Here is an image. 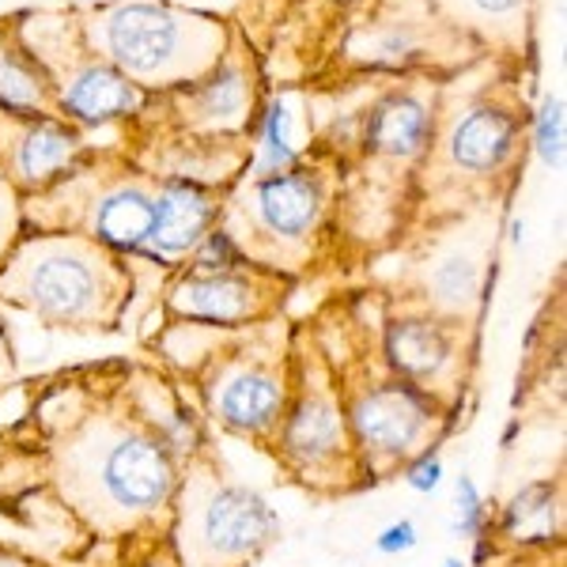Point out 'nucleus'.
<instances>
[{"label": "nucleus", "instance_id": "9b49d317", "mask_svg": "<svg viewBox=\"0 0 567 567\" xmlns=\"http://www.w3.org/2000/svg\"><path fill=\"white\" fill-rule=\"evenodd\" d=\"M518 136H523V125H518L515 110L496 103L465 110L443 141L446 175L451 182H462L465 189H492V182L507 175V167L515 163ZM451 182H443V186H451Z\"/></svg>", "mask_w": 567, "mask_h": 567}, {"label": "nucleus", "instance_id": "aec40b11", "mask_svg": "<svg viewBox=\"0 0 567 567\" xmlns=\"http://www.w3.org/2000/svg\"><path fill=\"white\" fill-rule=\"evenodd\" d=\"M492 529V507L484 499V492L477 488V481L470 473H458L454 481V534L465 537V542H481Z\"/></svg>", "mask_w": 567, "mask_h": 567}, {"label": "nucleus", "instance_id": "ddd939ff", "mask_svg": "<svg viewBox=\"0 0 567 567\" xmlns=\"http://www.w3.org/2000/svg\"><path fill=\"white\" fill-rule=\"evenodd\" d=\"M435 141V114L416 91H390L368 110L363 122V152L374 163L413 167Z\"/></svg>", "mask_w": 567, "mask_h": 567}, {"label": "nucleus", "instance_id": "4be33fe9", "mask_svg": "<svg viewBox=\"0 0 567 567\" xmlns=\"http://www.w3.org/2000/svg\"><path fill=\"white\" fill-rule=\"evenodd\" d=\"M243 265H250L243 258L239 243L231 239V235L224 231V227H213V231L200 239L194 250H189V272H227V269H243Z\"/></svg>", "mask_w": 567, "mask_h": 567}, {"label": "nucleus", "instance_id": "f257e3e1", "mask_svg": "<svg viewBox=\"0 0 567 567\" xmlns=\"http://www.w3.org/2000/svg\"><path fill=\"white\" fill-rule=\"evenodd\" d=\"M208 446L213 427L159 360L53 371L0 427V518L69 567H178L182 473Z\"/></svg>", "mask_w": 567, "mask_h": 567}, {"label": "nucleus", "instance_id": "2eb2a0df", "mask_svg": "<svg viewBox=\"0 0 567 567\" xmlns=\"http://www.w3.org/2000/svg\"><path fill=\"white\" fill-rule=\"evenodd\" d=\"M405 296H413L416 303L451 318V322L477 326V310L484 299V258L470 246H454L427 265L420 288L405 291Z\"/></svg>", "mask_w": 567, "mask_h": 567}, {"label": "nucleus", "instance_id": "bb28decb", "mask_svg": "<svg viewBox=\"0 0 567 567\" xmlns=\"http://www.w3.org/2000/svg\"><path fill=\"white\" fill-rule=\"evenodd\" d=\"M16 379V352H12V337H8V326L0 318V393L12 386Z\"/></svg>", "mask_w": 567, "mask_h": 567}, {"label": "nucleus", "instance_id": "412c9836", "mask_svg": "<svg viewBox=\"0 0 567 567\" xmlns=\"http://www.w3.org/2000/svg\"><path fill=\"white\" fill-rule=\"evenodd\" d=\"M534 148L545 167H564V99L548 91L534 114Z\"/></svg>", "mask_w": 567, "mask_h": 567}, {"label": "nucleus", "instance_id": "0eeeda50", "mask_svg": "<svg viewBox=\"0 0 567 567\" xmlns=\"http://www.w3.org/2000/svg\"><path fill=\"white\" fill-rule=\"evenodd\" d=\"M329 216V175L296 163L277 175H250L239 200L224 205L219 227L239 243L243 258L291 280L315 261Z\"/></svg>", "mask_w": 567, "mask_h": 567}, {"label": "nucleus", "instance_id": "c756f323", "mask_svg": "<svg viewBox=\"0 0 567 567\" xmlns=\"http://www.w3.org/2000/svg\"><path fill=\"white\" fill-rule=\"evenodd\" d=\"M511 243H523V224L518 219H511Z\"/></svg>", "mask_w": 567, "mask_h": 567}, {"label": "nucleus", "instance_id": "f03ea898", "mask_svg": "<svg viewBox=\"0 0 567 567\" xmlns=\"http://www.w3.org/2000/svg\"><path fill=\"white\" fill-rule=\"evenodd\" d=\"M291 329L284 318L243 329L163 322L152 349L213 432L269 451L291 398Z\"/></svg>", "mask_w": 567, "mask_h": 567}, {"label": "nucleus", "instance_id": "9d476101", "mask_svg": "<svg viewBox=\"0 0 567 567\" xmlns=\"http://www.w3.org/2000/svg\"><path fill=\"white\" fill-rule=\"evenodd\" d=\"M291 280L261 265H243L227 272H189L178 269L163 291V322L205 326V329H243L272 322L284 315Z\"/></svg>", "mask_w": 567, "mask_h": 567}, {"label": "nucleus", "instance_id": "6e6552de", "mask_svg": "<svg viewBox=\"0 0 567 567\" xmlns=\"http://www.w3.org/2000/svg\"><path fill=\"white\" fill-rule=\"evenodd\" d=\"M374 341H379L382 363L401 382L462 416L465 393L473 386V368H477V326L451 322L416 303L413 296H393L379 303Z\"/></svg>", "mask_w": 567, "mask_h": 567}, {"label": "nucleus", "instance_id": "7c9ffc66", "mask_svg": "<svg viewBox=\"0 0 567 567\" xmlns=\"http://www.w3.org/2000/svg\"><path fill=\"white\" fill-rule=\"evenodd\" d=\"M443 567H470V560H462V556H446Z\"/></svg>", "mask_w": 567, "mask_h": 567}, {"label": "nucleus", "instance_id": "39448f33", "mask_svg": "<svg viewBox=\"0 0 567 567\" xmlns=\"http://www.w3.org/2000/svg\"><path fill=\"white\" fill-rule=\"evenodd\" d=\"M269 454L284 477L315 499H341L371 488L337 379L310 326L291 329V398Z\"/></svg>", "mask_w": 567, "mask_h": 567}, {"label": "nucleus", "instance_id": "20e7f679", "mask_svg": "<svg viewBox=\"0 0 567 567\" xmlns=\"http://www.w3.org/2000/svg\"><path fill=\"white\" fill-rule=\"evenodd\" d=\"M0 299L53 329L117 333L133 299L130 258L65 231H23L0 261Z\"/></svg>", "mask_w": 567, "mask_h": 567}, {"label": "nucleus", "instance_id": "f8f14e48", "mask_svg": "<svg viewBox=\"0 0 567 567\" xmlns=\"http://www.w3.org/2000/svg\"><path fill=\"white\" fill-rule=\"evenodd\" d=\"M219 213H224V189L219 186L189 178H159L152 243L141 258L175 269L171 261L189 258V250L219 224Z\"/></svg>", "mask_w": 567, "mask_h": 567}, {"label": "nucleus", "instance_id": "f3484780", "mask_svg": "<svg viewBox=\"0 0 567 567\" xmlns=\"http://www.w3.org/2000/svg\"><path fill=\"white\" fill-rule=\"evenodd\" d=\"M0 106L20 117H53L58 95L45 84L42 65L27 50L0 42Z\"/></svg>", "mask_w": 567, "mask_h": 567}, {"label": "nucleus", "instance_id": "7ed1b4c3", "mask_svg": "<svg viewBox=\"0 0 567 567\" xmlns=\"http://www.w3.org/2000/svg\"><path fill=\"white\" fill-rule=\"evenodd\" d=\"M307 326L322 344L329 371L337 379L355 454H360L371 488L393 481L413 458L439 451L451 439L458 416L439 405L435 398L401 382L382 363L374 322H368L360 299L349 307H326Z\"/></svg>", "mask_w": 567, "mask_h": 567}, {"label": "nucleus", "instance_id": "a211bd4d", "mask_svg": "<svg viewBox=\"0 0 567 567\" xmlns=\"http://www.w3.org/2000/svg\"><path fill=\"white\" fill-rule=\"evenodd\" d=\"M197 122H208V125H227V122H239L250 106V95H246V84L235 69H219L216 80L197 87Z\"/></svg>", "mask_w": 567, "mask_h": 567}, {"label": "nucleus", "instance_id": "c85d7f7f", "mask_svg": "<svg viewBox=\"0 0 567 567\" xmlns=\"http://www.w3.org/2000/svg\"><path fill=\"white\" fill-rule=\"evenodd\" d=\"M526 0H473V8H477L481 16H511L518 12Z\"/></svg>", "mask_w": 567, "mask_h": 567}, {"label": "nucleus", "instance_id": "423d86ee", "mask_svg": "<svg viewBox=\"0 0 567 567\" xmlns=\"http://www.w3.org/2000/svg\"><path fill=\"white\" fill-rule=\"evenodd\" d=\"M280 529L272 503L235 481L216 446L186 465L175 503L178 567H254L280 542Z\"/></svg>", "mask_w": 567, "mask_h": 567}, {"label": "nucleus", "instance_id": "a878e982", "mask_svg": "<svg viewBox=\"0 0 567 567\" xmlns=\"http://www.w3.org/2000/svg\"><path fill=\"white\" fill-rule=\"evenodd\" d=\"M420 545V529L413 518H398V523L382 526L374 537V553L379 556H405Z\"/></svg>", "mask_w": 567, "mask_h": 567}, {"label": "nucleus", "instance_id": "5701e85b", "mask_svg": "<svg viewBox=\"0 0 567 567\" xmlns=\"http://www.w3.org/2000/svg\"><path fill=\"white\" fill-rule=\"evenodd\" d=\"M20 235H23V200L4 171H0V261H4V254L12 250Z\"/></svg>", "mask_w": 567, "mask_h": 567}, {"label": "nucleus", "instance_id": "6ab92c4d", "mask_svg": "<svg viewBox=\"0 0 567 567\" xmlns=\"http://www.w3.org/2000/svg\"><path fill=\"white\" fill-rule=\"evenodd\" d=\"M296 163H303V159H299V148L288 136V110H284L280 99H272L261 122V163H258V171H254V178L277 175V171H288V167H296Z\"/></svg>", "mask_w": 567, "mask_h": 567}, {"label": "nucleus", "instance_id": "cd10ccee", "mask_svg": "<svg viewBox=\"0 0 567 567\" xmlns=\"http://www.w3.org/2000/svg\"><path fill=\"white\" fill-rule=\"evenodd\" d=\"M0 567H50V564H45L42 556L27 553V548H20V545L0 542Z\"/></svg>", "mask_w": 567, "mask_h": 567}, {"label": "nucleus", "instance_id": "393cba45", "mask_svg": "<svg viewBox=\"0 0 567 567\" xmlns=\"http://www.w3.org/2000/svg\"><path fill=\"white\" fill-rule=\"evenodd\" d=\"M481 567H564V545H553V548H515V553H492Z\"/></svg>", "mask_w": 567, "mask_h": 567}, {"label": "nucleus", "instance_id": "1a4fd4ad", "mask_svg": "<svg viewBox=\"0 0 567 567\" xmlns=\"http://www.w3.org/2000/svg\"><path fill=\"white\" fill-rule=\"evenodd\" d=\"M95 34L106 65L141 84H175L197 76L189 53L216 61L219 27L205 16H186L171 4H117L95 16Z\"/></svg>", "mask_w": 567, "mask_h": 567}, {"label": "nucleus", "instance_id": "4468645a", "mask_svg": "<svg viewBox=\"0 0 567 567\" xmlns=\"http://www.w3.org/2000/svg\"><path fill=\"white\" fill-rule=\"evenodd\" d=\"M488 537L496 553L564 545V481L542 477L523 484L503 507H492Z\"/></svg>", "mask_w": 567, "mask_h": 567}, {"label": "nucleus", "instance_id": "dca6fc26", "mask_svg": "<svg viewBox=\"0 0 567 567\" xmlns=\"http://www.w3.org/2000/svg\"><path fill=\"white\" fill-rule=\"evenodd\" d=\"M53 95H58V114H72L80 122L125 117L136 114L144 103L141 87L106 61H87V65L72 69L61 84H53Z\"/></svg>", "mask_w": 567, "mask_h": 567}, {"label": "nucleus", "instance_id": "b1692460", "mask_svg": "<svg viewBox=\"0 0 567 567\" xmlns=\"http://www.w3.org/2000/svg\"><path fill=\"white\" fill-rule=\"evenodd\" d=\"M401 481L409 484L413 492H420V496H432V492L443 484L446 477V465H443V454L439 451H427V454H420V458H413L405 465V470L398 473Z\"/></svg>", "mask_w": 567, "mask_h": 567}]
</instances>
